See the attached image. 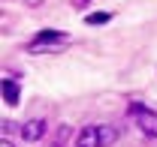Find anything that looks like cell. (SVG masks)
Returning a JSON list of instances; mask_svg holds the SVG:
<instances>
[{
	"label": "cell",
	"instance_id": "1",
	"mask_svg": "<svg viewBox=\"0 0 157 147\" xmlns=\"http://www.w3.org/2000/svg\"><path fill=\"white\" fill-rule=\"evenodd\" d=\"M130 114L136 117V126L142 129L145 138H157V114L151 108H145V105L133 102V105H130Z\"/></svg>",
	"mask_w": 157,
	"mask_h": 147
},
{
	"label": "cell",
	"instance_id": "2",
	"mask_svg": "<svg viewBox=\"0 0 157 147\" xmlns=\"http://www.w3.org/2000/svg\"><path fill=\"white\" fill-rule=\"evenodd\" d=\"M42 132H45V120H27V123L21 126V138H24V141H39Z\"/></svg>",
	"mask_w": 157,
	"mask_h": 147
},
{
	"label": "cell",
	"instance_id": "3",
	"mask_svg": "<svg viewBox=\"0 0 157 147\" xmlns=\"http://www.w3.org/2000/svg\"><path fill=\"white\" fill-rule=\"evenodd\" d=\"M76 147H100L97 126H85V129H82V132L76 135Z\"/></svg>",
	"mask_w": 157,
	"mask_h": 147
},
{
	"label": "cell",
	"instance_id": "4",
	"mask_svg": "<svg viewBox=\"0 0 157 147\" xmlns=\"http://www.w3.org/2000/svg\"><path fill=\"white\" fill-rule=\"evenodd\" d=\"M97 138H100V147H112L118 141V129L115 126H97Z\"/></svg>",
	"mask_w": 157,
	"mask_h": 147
},
{
	"label": "cell",
	"instance_id": "5",
	"mask_svg": "<svg viewBox=\"0 0 157 147\" xmlns=\"http://www.w3.org/2000/svg\"><path fill=\"white\" fill-rule=\"evenodd\" d=\"M0 87H3V99H6V105H9V108H12V105H18V84H15V81H9V78H6Z\"/></svg>",
	"mask_w": 157,
	"mask_h": 147
},
{
	"label": "cell",
	"instance_id": "6",
	"mask_svg": "<svg viewBox=\"0 0 157 147\" xmlns=\"http://www.w3.org/2000/svg\"><path fill=\"white\" fill-rule=\"evenodd\" d=\"M70 135H73V129L67 126V123H60L58 132H55V141H52V147H63L67 141H70Z\"/></svg>",
	"mask_w": 157,
	"mask_h": 147
},
{
	"label": "cell",
	"instance_id": "7",
	"mask_svg": "<svg viewBox=\"0 0 157 147\" xmlns=\"http://www.w3.org/2000/svg\"><path fill=\"white\" fill-rule=\"evenodd\" d=\"M58 39H63L60 30H39V33H36V42H48V45H55Z\"/></svg>",
	"mask_w": 157,
	"mask_h": 147
},
{
	"label": "cell",
	"instance_id": "8",
	"mask_svg": "<svg viewBox=\"0 0 157 147\" xmlns=\"http://www.w3.org/2000/svg\"><path fill=\"white\" fill-rule=\"evenodd\" d=\"M106 21H112V12H91V15H85V24H106Z\"/></svg>",
	"mask_w": 157,
	"mask_h": 147
},
{
	"label": "cell",
	"instance_id": "9",
	"mask_svg": "<svg viewBox=\"0 0 157 147\" xmlns=\"http://www.w3.org/2000/svg\"><path fill=\"white\" fill-rule=\"evenodd\" d=\"M24 3H27V6H42L45 0H24Z\"/></svg>",
	"mask_w": 157,
	"mask_h": 147
},
{
	"label": "cell",
	"instance_id": "10",
	"mask_svg": "<svg viewBox=\"0 0 157 147\" xmlns=\"http://www.w3.org/2000/svg\"><path fill=\"white\" fill-rule=\"evenodd\" d=\"M0 147H12V141H9V138H3V141H0Z\"/></svg>",
	"mask_w": 157,
	"mask_h": 147
}]
</instances>
